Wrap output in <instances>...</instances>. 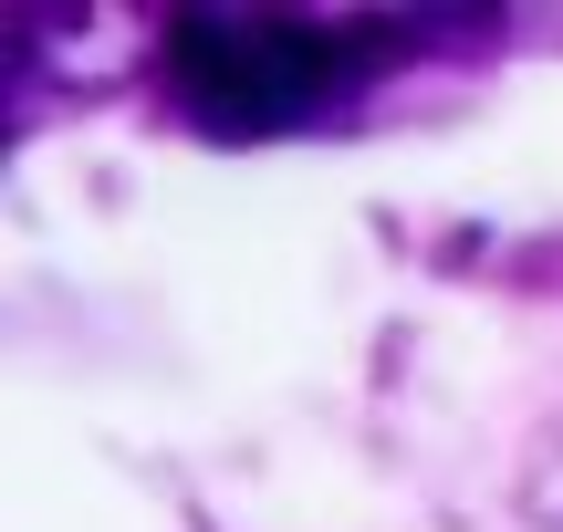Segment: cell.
<instances>
[{
  "label": "cell",
  "instance_id": "6da1fadb",
  "mask_svg": "<svg viewBox=\"0 0 563 532\" xmlns=\"http://www.w3.org/2000/svg\"><path fill=\"white\" fill-rule=\"evenodd\" d=\"M365 42L376 32H334V21H178L167 32V84L220 136H272V125L313 115L355 74Z\"/></svg>",
  "mask_w": 563,
  "mask_h": 532
}]
</instances>
